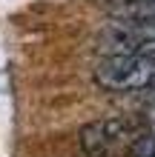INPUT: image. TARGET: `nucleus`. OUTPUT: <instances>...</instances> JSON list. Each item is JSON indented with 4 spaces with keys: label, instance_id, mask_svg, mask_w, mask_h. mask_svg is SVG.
<instances>
[{
    "label": "nucleus",
    "instance_id": "2",
    "mask_svg": "<svg viewBox=\"0 0 155 157\" xmlns=\"http://www.w3.org/2000/svg\"><path fill=\"white\" fill-rule=\"evenodd\" d=\"M98 43L109 54L155 57V20H115L101 32Z\"/></svg>",
    "mask_w": 155,
    "mask_h": 157
},
{
    "label": "nucleus",
    "instance_id": "1",
    "mask_svg": "<svg viewBox=\"0 0 155 157\" xmlns=\"http://www.w3.org/2000/svg\"><path fill=\"white\" fill-rule=\"evenodd\" d=\"M95 83L115 94L155 89V57L144 54H109L98 63Z\"/></svg>",
    "mask_w": 155,
    "mask_h": 157
},
{
    "label": "nucleus",
    "instance_id": "4",
    "mask_svg": "<svg viewBox=\"0 0 155 157\" xmlns=\"http://www.w3.org/2000/svg\"><path fill=\"white\" fill-rule=\"evenodd\" d=\"M132 157H155V128L132 140Z\"/></svg>",
    "mask_w": 155,
    "mask_h": 157
},
{
    "label": "nucleus",
    "instance_id": "5",
    "mask_svg": "<svg viewBox=\"0 0 155 157\" xmlns=\"http://www.w3.org/2000/svg\"><path fill=\"white\" fill-rule=\"evenodd\" d=\"M144 112H147V126L149 128H155V89H149L147 91V103H144Z\"/></svg>",
    "mask_w": 155,
    "mask_h": 157
},
{
    "label": "nucleus",
    "instance_id": "3",
    "mask_svg": "<svg viewBox=\"0 0 155 157\" xmlns=\"http://www.w3.org/2000/svg\"><path fill=\"white\" fill-rule=\"evenodd\" d=\"M129 137H135V123L124 117H109V120H95L80 128V149L89 157H101L118 149L121 143H126Z\"/></svg>",
    "mask_w": 155,
    "mask_h": 157
}]
</instances>
